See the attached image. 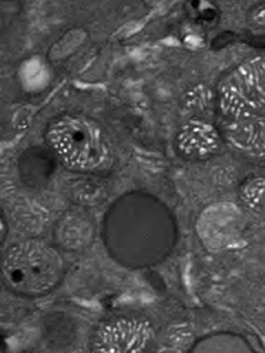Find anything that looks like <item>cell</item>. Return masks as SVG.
Masks as SVG:
<instances>
[{"mask_svg":"<svg viewBox=\"0 0 265 353\" xmlns=\"http://www.w3.org/2000/svg\"><path fill=\"white\" fill-rule=\"evenodd\" d=\"M218 119L233 149L265 158V53L243 61L222 81Z\"/></svg>","mask_w":265,"mask_h":353,"instance_id":"1","label":"cell"},{"mask_svg":"<svg viewBox=\"0 0 265 353\" xmlns=\"http://www.w3.org/2000/svg\"><path fill=\"white\" fill-rule=\"evenodd\" d=\"M48 143L71 169L95 171L111 161L110 145L95 121L81 116H64L53 121L46 133Z\"/></svg>","mask_w":265,"mask_h":353,"instance_id":"2","label":"cell"},{"mask_svg":"<svg viewBox=\"0 0 265 353\" xmlns=\"http://www.w3.org/2000/svg\"><path fill=\"white\" fill-rule=\"evenodd\" d=\"M1 271L10 289L25 296H41L61 281L64 261L45 243L23 241L6 253Z\"/></svg>","mask_w":265,"mask_h":353,"instance_id":"3","label":"cell"},{"mask_svg":"<svg viewBox=\"0 0 265 353\" xmlns=\"http://www.w3.org/2000/svg\"><path fill=\"white\" fill-rule=\"evenodd\" d=\"M153 337L149 323L136 318H115L97 330L92 350L95 352H141Z\"/></svg>","mask_w":265,"mask_h":353,"instance_id":"4","label":"cell"},{"mask_svg":"<svg viewBox=\"0 0 265 353\" xmlns=\"http://www.w3.org/2000/svg\"><path fill=\"white\" fill-rule=\"evenodd\" d=\"M218 145V134L213 126L204 121H190L178 134V148L183 154L201 159L213 154Z\"/></svg>","mask_w":265,"mask_h":353,"instance_id":"5","label":"cell"},{"mask_svg":"<svg viewBox=\"0 0 265 353\" xmlns=\"http://www.w3.org/2000/svg\"><path fill=\"white\" fill-rule=\"evenodd\" d=\"M59 236L65 246L68 248H79L88 241L90 231L88 223L81 218L70 216L61 221L59 228Z\"/></svg>","mask_w":265,"mask_h":353,"instance_id":"6","label":"cell"}]
</instances>
